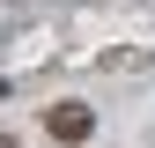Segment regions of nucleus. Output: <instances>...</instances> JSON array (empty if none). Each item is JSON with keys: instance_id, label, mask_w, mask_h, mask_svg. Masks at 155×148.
I'll return each mask as SVG.
<instances>
[{"instance_id": "nucleus-1", "label": "nucleus", "mask_w": 155, "mask_h": 148, "mask_svg": "<svg viewBox=\"0 0 155 148\" xmlns=\"http://www.w3.org/2000/svg\"><path fill=\"white\" fill-rule=\"evenodd\" d=\"M45 133L67 141V148H81V141L96 133V111H89V104H52V111H45Z\"/></svg>"}]
</instances>
